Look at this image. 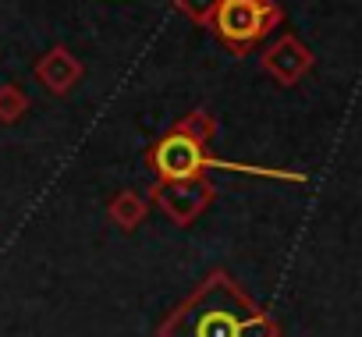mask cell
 <instances>
[{
    "mask_svg": "<svg viewBox=\"0 0 362 337\" xmlns=\"http://www.w3.org/2000/svg\"><path fill=\"white\" fill-rule=\"evenodd\" d=\"M281 326L263 312L231 273L214 270L203 284L177 302L156 326V337H277Z\"/></svg>",
    "mask_w": 362,
    "mask_h": 337,
    "instance_id": "6da1fadb",
    "label": "cell"
},
{
    "mask_svg": "<svg viewBox=\"0 0 362 337\" xmlns=\"http://www.w3.org/2000/svg\"><path fill=\"white\" fill-rule=\"evenodd\" d=\"M281 22H284V11L277 0H221L210 29L235 57H245L274 29H281Z\"/></svg>",
    "mask_w": 362,
    "mask_h": 337,
    "instance_id": "7a4b0ae2",
    "label": "cell"
},
{
    "mask_svg": "<svg viewBox=\"0 0 362 337\" xmlns=\"http://www.w3.org/2000/svg\"><path fill=\"white\" fill-rule=\"evenodd\" d=\"M146 167L156 182H181V178H199L206 167H214V156L199 138L170 128L146 149Z\"/></svg>",
    "mask_w": 362,
    "mask_h": 337,
    "instance_id": "3957f363",
    "label": "cell"
},
{
    "mask_svg": "<svg viewBox=\"0 0 362 337\" xmlns=\"http://www.w3.org/2000/svg\"><path fill=\"white\" fill-rule=\"evenodd\" d=\"M146 196L160 206V213L174 227H192L210 210L217 189L199 175V178H181V182H156Z\"/></svg>",
    "mask_w": 362,
    "mask_h": 337,
    "instance_id": "277c9868",
    "label": "cell"
},
{
    "mask_svg": "<svg viewBox=\"0 0 362 337\" xmlns=\"http://www.w3.org/2000/svg\"><path fill=\"white\" fill-rule=\"evenodd\" d=\"M259 64H263V71H267L277 85H295V82H302V78L313 71V50H309L298 36L288 32V36L274 40V43L263 50Z\"/></svg>",
    "mask_w": 362,
    "mask_h": 337,
    "instance_id": "5b68a950",
    "label": "cell"
},
{
    "mask_svg": "<svg viewBox=\"0 0 362 337\" xmlns=\"http://www.w3.org/2000/svg\"><path fill=\"white\" fill-rule=\"evenodd\" d=\"M33 75H36V82H40L50 96H68V93L82 82L86 68H82V61H78L68 47L57 43V47H50V50L36 61Z\"/></svg>",
    "mask_w": 362,
    "mask_h": 337,
    "instance_id": "8992f818",
    "label": "cell"
},
{
    "mask_svg": "<svg viewBox=\"0 0 362 337\" xmlns=\"http://www.w3.org/2000/svg\"><path fill=\"white\" fill-rule=\"evenodd\" d=\"M146 213H149V196L146 192H135V189L117 192L110 199V206H107V217H110V224L117 231H135L146 220Z\"/></svg>",
    "mask_w": 362,
    "mask_h": 337,
    "instance_id": "52a82bcc",
    "label": "cell"
},
{
    "mask_svg": "<svg viewBox=\"0 0 362 337\" xmlns=\"http://www.w3.org/2000/svg\"><path fill=\"white\" fill-rule=\"evenodd\" d=\"M29 96L18 82H8L0 85V124H18L25 114H29Z\"/></svg>",
    "mask_w": 362,
    "mask_h": 337,
    "instance_id": "ba28073f",
    "label": "cell"
},
{
    "mask_svg": "<svg viewBox=\"0 0 362 337\" xmlns=\"http://www.w3.org/2000/svg\"><path fill=\"white\" fill-rule=\"evenodd\" d=\"M174 128H177V131H185V135H192V138H199L203 146H210L214 135H217V117H214L210 110L196 107V110H189L185 117H181Z\"/></svg>",
    "mask_w": 362,
    "mask_h": 337,
    "instance_id": "9c48e42d",
    "label": "cell"
},
{
    "mask_svg": "<svg viewBox=\"0 0 362 337\" xmlns=\"http://www.w3.org/2000/svg\"><path fill=\"white\" fill-rule=\"evenodd\" d=\"M217 4L221 0H174V8L185 15L189 22H196V25H206L210 29V22H214V11H217Z\"/></svg>",
    "mask_w": 362,
    "mask_h": 337,
    "instance_id": "30bf717a",
    "label": "cell"
}]
</instances>
